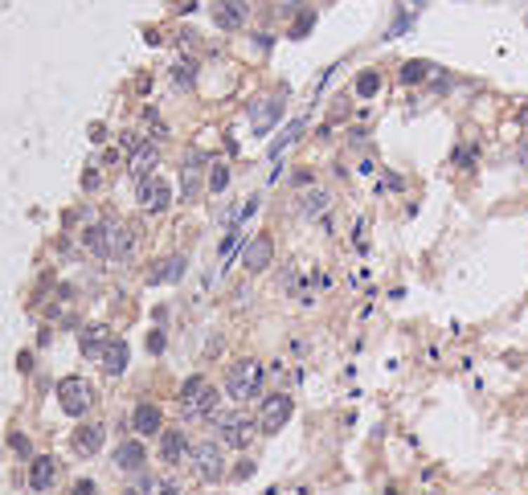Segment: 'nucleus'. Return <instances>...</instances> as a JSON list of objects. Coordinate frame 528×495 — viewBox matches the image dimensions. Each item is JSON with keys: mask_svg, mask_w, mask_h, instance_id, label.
Here are the masks:
<instances>
[{"mask_svg": "<svg viewBox=\"0 0 528 495\" xmlns=\"http://www.w3.org/2000/svg\"><path fill=\"white\" fill-rule=\"evenodd\" d=\"M111 234H115V225H111V221H103V225H91V230L82 234V242H86V250H91V254L111 258Z\"/></svg>", "mask_w": 528, "mask_h": 495, "instance_id": "11", "label": "nucleus"}, {"mask_svg": "<svg viewBox=\"0 0 528 495\" xmlns=\"http://www.w3.org/2000/svg\"><path fill=\"white\" fill-rule=\"evenodd\" d=\"M291 414H295V401L287 393H275V397L263 401V414H258V430L266 434H275V430H283L291 422Z\"/></svg>", "mask_w": 528, "mask_h": 495, "instance_id": "5", "label": "nucleus"}, {"mask_svg": "<svg viewBox=\"0 0 528 495\" xmlns=\"http://www.w3.org/2000/svg\"><path fill=\"white\" fill-rule=\"evenodd\" d=\"M279 115H283V103H279V98H258V103L250 107V123H254V131H258V136H266V131H270V123H275Z\"/></svg>", "mask_w": 528, "mask_h": 495, "instance_id": "10", "label": "nucleus"}, {"mask_svg": "<svg viewBox=\"0 0 528 495\" xmlns=\"http://www.w3.org/2000/svg\"><path fill=\"white\" fill-rule=\"evenodd\" d=\"M234 475H238V479H250V475H254V463H242V467H238Z\"/></svg>", "mask_w": 528, "mask_h": 495, "instance_id": "35", "label": "nucleus"}, {"mask_svg": "<svg viewBox=\"0 0 528 495\" xmlns=\"http://www.w3.org/2000/svg\"><path fill=\"white\" fill-rule=\"evenodd\" d=\"M225 185H230V168L209 164V192H225Z\"/></svg>", "mask_w": 528, "mask_h": 495, "instance_id": "28", "label": "nucleus"}, {"mask_svg": "<svg viewBox=\"0 0 528 495\" xmlns=\"http://www.w3.org/2000/svg\"><path fill=\"white\" fill-rule=\"evenodd\" d=\"M74 495H95V483H91V479H82V483H74Z\"/></svg>", "mask_w": 528, "mask_h": 495, "instance_id": "34", "label": "nucleus"}, {"mask_svg": "<svg viewBox=\"0 0 528 495\" xmlns=\"http://www.w3.org/2000/svg\"><path fill=\"white\" fill-rule=\"evenodd\" d=\"M180 275H185V258L180 254H172V258H164L152 275H147V283L156 286V283H180Z\"/></svg>", "mask_w": 528, "mask_h": 495, "instance_id": "16", "label": "nucleus"}, {"mask_svg": "<svg viewBox=\"0 0 528 495\" xmlns=\"http://www.w3.org/2000/svg\"><path fill=\"white\" fill-rule=\"evenodd\" d=\"M189 454H192V467H197V475H201L205 483H217V479L225 475V458H221V447H217V442H209V438H205V442H197Z\"/></svg>", "mask_w": 528, "mask_h": 495, "instance_id": "4", "label": "nucleus"}, {"mask_svg": "<svg viewBox=\"0 0 528 495\" xmlns=\"http://www.w3.org/2000/svg\"><path fill=\"white\" fill-rule=\"evenodd\" d=\"M82 189H86V192H95V189H98V168H95V164L86 168V176H82Z\"/></svg>", "mask_w": 528, "mask_h": 495, "instance_id": "31", "label": "nucleus"}, {"mask_svg": "<svg viewBox=\"0 0 528 495\" xmlns=\"http://www.w3.org/2000/svg\"><path fill=\"white\" fill-rule=\"evenodd\" d=\"M426 74H430L426 62H406V66H402V82H422Z\"/></svg>", "mask_w": 528, "mask_h": 495, "instance_id": "29", "label": "nucleus"}, {"mask_svg": "<svg viewBox=\"0 0 528 495\" xmlns=\"http://www.w3.org/2000/svg\"><path fill=\"white\" fill-rule=\"evenodd\" d=\"M258 389H263V364L258 360H238V364H230V373H225V393L234 401H250L258 397Z\"/></svg>", "mask_w": 528, "mask_h": 495, "instance_id": "2", "label": "nucleus"}, {"mask_svg": "<svg viewBox=\"0 0 528 495\" xmlns=\"http://www.w3.org/2000/svg\"><path fill=\"white\" fill-rule=\"evenodd\" d=\"M127 495H140V491H127Z\"/></svg>", "mask_w": 528, "mask_h": 495, "instance_id": "37", "label": "nucleus"}, {"mask_svg": "<svg viewBox=\"0 0 528 495\" xmlns=\"http://www.w3.org/2000/svg\"><path fill=\"white\" fill-rule=\"evenodd\" d=\"M136 201H140V209H144V213H160V209H169V201H172V185L164 180V176H147V180H140V192H136Z\"/></svg>", "mask_w": 528, "mask_h": 495, "instance_id": "6", "label": "nucleus"}, {"mask_svg": "<svg viewBox=\"0 0 528 495\" xmlns=\"http://www.w3.org/2000/svg\"><path fill=\"white\" fill-rule=\"evenodd\" d=\"M53 479H58V458H33V467H29V487H33V491H49Z\"/></svg>", "mask_w": 528, "mask_h": 495, "instance_id": "12", "label": "nucleus"}, {"mask_svg": "<svg viewBox=\"0 0 528 495\" xmlns=\"http://www.w3.org/2000/svg\"><path fill=\"white\" fill-rule=\"evenodd\" d=\"M115 467H119V471H140V467H144V447H140V442H123V447L115 450Z\"/></svg>", "mask_w": 528, "mask_h": 495, "instance_id": "19", "label": "nucleus"}, {"mask_svg": "<svg viewBox=\"0 0 528 495\" xmlns=\"http://www.w3.org/2000/svg\"><path fill=\"white\" fill-rule=\"evenodd\" d=\"M520 168H528V136H524V143H520Z\"/></svg>", "mask_w": 528, "mask_h": 495, "instance_id": "36", "label": "nucleus"}, {"mask_svg": "<svg viewBox=\"0 0 528 495\" xmlns=\"http://www.w3.org/2000/svg\"><path fill=\"white\" fill-rule=\"evenodd\" d=\"M107 344H111V340H107V328H86L82 331V352L86 356H103V348H107Z\"/></svg>", "mask_w": 528, "mask_h": 495, "instance_id": "21", "label": "nucleus"}, {"mask_svg": "<svg viewBox=\"0 0 528 495\" xmlns=\"http://www.w3.org/2000/svg\"><path fill=\"white\" fill-rule=\"evenodd\" d=\"M197 176H201V156L189 152L185 156V197H197Z\"/></svg>", "mask_w": 528, "mask_h": 495, "instance_id": "24", "label": "nucleus"}, {"mask_svg": "<svg viewBox=\"0 0 528 495\" xmlns=\"http://www.w3.org/2000/svg\"><path fill=\"white\" fill-rule=\"evenodd\" d=\"M312 25H315V17H312V13H303V17L295 21V29H291V37H303V33H308Z\"/></svg>", "mask_w": 528, "mask_h": 495, "instance_id": "30", "label": "nucleus"}, {"mask_svg": "<svg viewBox=\"0 0 528 495\" xmlns=\"http://www.w3.org/2000/svg\"><path fill=\"white\" fill-rule=\"evenodd\" d=\"M140 495H180L172 479H156V475H144L140 479Z\"/></svg>", "mask_w": 528, "mask_h": 495, "instance_id": "23", "label": "nucleus"}, {"mask_svg": "<svg viewBox=\"0 0 528 495\" xmlns=\"http://www.w3.org/2000/svg\"><path fill=\"white\" fill-rule=\"evenodd\" d=\"M185 450H189L185 430H169V434L160 438V458H164V463H180V458H185Z\"/></svg>", "mask_w": 528, "mask_h": 495, "instance_id": "18", "label": "nucleus"}, {"mask_svg": "<svg viewBox=\"0 0 528 495\" xmlns=\"http://www.w3.org/2000/svg\"><path fill=\"white\" fill-rule=\"evenodd\" d=\"M127 344H123V340H111V344H107V348H103V369H107V373H111V377H119L123 369H127Z\"/></svg>", "mask_w": 528, "mask_h": 495, "instance_id": "17", "label": "nucleus"}, {"mask_svg": "<svg viewBox=\"0 0 528 495\" xmlns=\"http://www.w3.org/2000/svg\"><path fill=\"white\" fill-rule=\"evenodd\" d=\"M270 258H275V242H270L266 234H258L246 250H242V266H246L250 275H263L266 266H270Z\"/></svg>", "mask_w": 528, "mask_h": 495, "instance_id": "8", "label": "nucleus"}, {"mask_svg": "<svg viewBox=\"0 0 528 495\" xmlns=\"http://www.w3.org/2000/svg\"><path fill=\"white\" fill-rule=\"evenodd\" d=\"M70 447L78 450V454H95L98 447H103V425H78L70 438Z\"/></svg>", "mask_w": 528, "mask_h": 495, "instance_id": "15", "label": "nucleus"}, {"mask_svg": "<svg viewBox=\"0 0 528 495\" xmlns=\"http://www.w3.org/2000/svg\"><path fill=\"white\" fill-rule=\"evenodd\" d=\"M213 422L221 430V442H230V447H246L254 438V422L246 414H213Z\"/></svg>", "mask_w": 528, "mask_h": 495, "instance_id": "7", "label": "nucleus"}, {"mask_svg": "<svg viewBox=\"0 0 528 495\" xmlns=\"http://www.w3.org/2000/svg\"><path fill=\"white\" fill-rule=\"evenodd\" d=\"M377 91H381V74H377V70H364V74L357 78V95H360V98H373Z\"/></svg>", "mask_w": 528, "mask_h": 495, "instance_id": "26", "label": "nucleus"}, {"mask_svg": "<svg viewBox=\"0 0 528 495\" xmlns=\"http://www.w3.org/2000/svg\"><path fill=\"white\" fill-rule=\"evenodd\" d=\"M131 425H136V434H160V425H164V418H160V409L156 405H136V414H131Z\"/></svg>", "mask_w": 528, "mask_h": 495, "instance_id": "14", "label": "nucleus"}, {"mask_svg": "<svg viewBox=\"0 0 528 495\" xmlns=\"http://www.w3.org/2000/svg\"><path fill=\"white\" fill-rule=\"evenodd\" d=\"M192 82H197V66H192V62H176V66H172V86L189 91Z\"/></svg>", "mask_w": 528, "mask_h": 495, "instance_id": "25", "label": "nucleus"}, {"mask_svg": "<svg viewBox=\"0 0 528 495\" xmlns=\"http://www.w3.org/2000/svg\"><path fill=\"white\" fill-rule=\"evenodd\" d=\"M136 250V230L131 225H115V234H111V258H127Z\"/></svg>", "mask_w": 528, "mask_h": 495, "instance_id": "20", "label": "nucleus"}, {"mask_svg": "<svg viewBox=\"0 0 528 495\" xmlns=\"http://www.w3.org/2000/svg\"><path fill=\"white\" fill-rule=\"evenodd\" d=\"M58 401H62V409L70 418H82L91 409V401H95V389L82 377H66V381H58Z\"/></svg>", "mask_w": 528, "mask_h": 495, "instance_id": "3", "label": "nucleus"}, {"mask_svg": "<svg viewBox=\"0 0 528 495\" xmlns=\"http://www.w3.org/2000/svg\"><path fill=\"white\" fill-rule=\"evenodd\" d=\"M160 164V147H156V143H144V147H136V152H131V176H140V180H147V176H152V168Z\"/></svg>", "mask_w": 528, "mask_h": 495, "instance_id": "13", "label": "nucleus"}, {"mask_svg": "<svg viewBox=\"0 0 528 495\" xmlns=\"http://www.w3.org/2000/svg\"><path fill=\"white\" fill-rule=\"evenodd\" d=\"M246 17H250V4L246 0H217L213 4V21H217V29H242L246 25Z\"/></svg>", "mask_w": 528, "mask_h": 495, "instance_id": "9", "label": "nucleus"}, {"mask_svg": "<svg viewBox=\"0 0 528 495\" xmlns=\"http://www.w3.org/2000/svg\"><path fill=\"white\" fill-rule=\"evenodd\" d=\"M180 409H185V418H213L217 414V389L201 377V373L189 377L180 385Z\"/></svg>", "mask_w": 528, "mask_h": 495, "instance_id": "1", "label": "nucleus"}, {"mask_svg": "<svg viewBox=\"0 0 528 495\" xmlns=\"http://www.w3.org/2000/svg\"><path fill=\"white\" fill-rule=\"evenodd\" d=\"M299 131H303V119H295V123H291L287 131H283L279 140L270 143V156H283V147H287V143H295V140H299Z\"/></svg>", "mask_w": 528, "mask_h": 495, "instance_id": "27", "label": "nucleus"}, {"mask_svg": "<svg viewBox=\"0 0 528 495\" xmlns=\"http://www.w3.org/2000/svg\"><path fill=\"white\" fill-rule=\"evenodd\" d=\"M13 450H17V454H29V438H25V434H13Z\"/></svg>", "mask_w": 528, "mask_h": 495, "instance_id": "33", "label": "nucleus"}, {"mask_svg": "<svg viewBox=\"0 0 528 495\" xmlns=\"http://www.w3.org/2000/svg\"><path fill=\"white\" fill-rule=\"evenodd\" d=\"M147 348H152V352H164V336H160V331H152V336H147Z\"/></svg>", "mask_w": 528, "mask_h": 495, "instance_id": "32", "label": "nucleus"}, {"mask_svg": "<svg viewBox=\"0 0 528 495\" xmlns=\"http://www.w3.org/2000/svg\"><path fill=\"white\" fill-rule=\"evenodd\" d=\"M328 205H332V197H328L324 189H312L308 197H303V205H299V213H303V217H319V213L328 209Z\"/></svg>", "mask_w": 528, "mask_h": 495, "instance_id": "22", "label": "nucleus"}]
</instances>
